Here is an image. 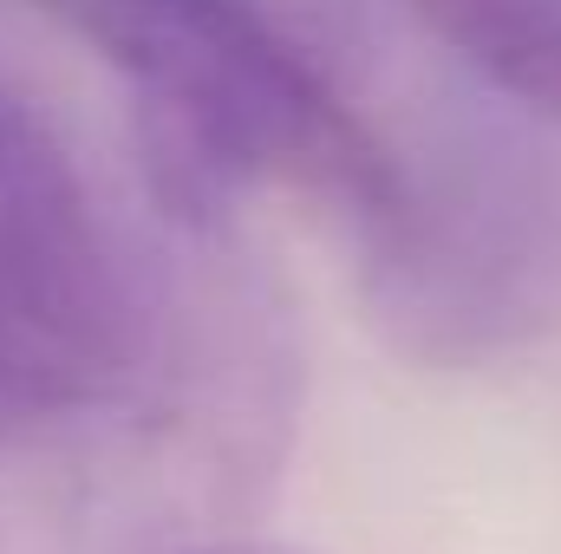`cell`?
<instances>
[{
	"label": "cell",
	"instance_id": "6da1fadb",
	"mask_svg": "<svg viewBox=\"0 0 561 554\" xmlns=\"http://www.w3.org/2000/svg\"><path fill=\"white\" fill-rule=\"evenodd\" d=\"M300 424V326L229 203L105 176L0 66V554L242 535Z\"/></svg>",
	"mask_w": 561,
	"mask_h": 554
},
{
	"label": "cell",
	"instance_id": "7a4b0ae2",
	"mask_svg": "<svg viewBox=\"0 0 561 554\" xmlns=\"http://www.w3.org/2000/svg\"><path fill=\"white\" fill-rule=\"evenodd\" d=\"M79 39L138 112L144 163L216 189H275L379 216L399 150L379 138L268 0H26Z\"/></svg>",
	"mask_w": 561,
	"mask_h": 554
},
{
	"label": "cell",
	"instance_id": "3957f363",
	"mask_svg": "<svg viewBox=\"0 0 561 554\" xmlns=\"http://www.w3.org/2000/svg\"><path fill=\"white\" fill-rule=\"evenodd\" d=\"M366 300L399 353L483 366L561 320V170L503 138L405 157L359 222Z\"/></svg>",
	"mask_w": 561,
	"mask_h": 554
},
{
	"label": "cell",
	"instance_id": "277c9868",
	"mask_svg": "<svg viewBox=\"0 0 561 554\" xmlns=\"http://www.w3.org/2000/svg\"><path fill=\"white\" fill-rule=\"evenodd\" d=\"M483 85L561 125V0H399Z\"/></svg>",
	"mask_w": 561,
	"mask_h": 554
},
{
	"label": "cell",
	"instance_id": "5b68a950",
	"mask_svg": "<svg viewBox=\"0 0 561 554\" xmlns=\"http://www.w3.org/2000/svg\"><path fill=\"white\" fill-rule=\"evenodd\" d=\"M190 554H294V549H268L255 535H229V542H209V549H190Z\"/></svg>",
	"mask_w": 561,
	"mask_h": 554
}]
</instances>
